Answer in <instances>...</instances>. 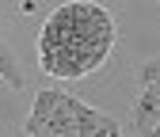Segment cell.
<instances>
[{"label":"cell","instance_id":"cell-1","mask_svg":"<svg viewBox=\"0 0 160 137\" xmlns=\"http://www.w3.org/2000/svg\"><path fill=\"white\" fill-rule=\"evenodd\" d=\"M65 114H69V122H72V137H118V133H126L111 114H99L88 103L72 99V95L65 99Z\"/></svg>","mask_w":160,"mask_h":137},{"label":"cell","instance_id":"cell-2","mask_svg":"<svg viewBox=\"0 0 160 137\" xmlns=\"http://www.w3.org/2000/svg\"><path fill=\"white\" fill-rule=\"evenodd\" d=\"M65 99H69V95L65 91H53V88L38 91L34 95V110H31L23 133H31V137H50V122L53 118H69V114H65Z\"/></svg>","mask_w":160,"mask_h":137},{"label":"cell","instance_id":"cell-3","mask_svg":"<svg viewBox=\"0 0 160 137\" xmlns=\"http://www.w3.org/2000/svg\"><path fill=\"white\" fill-rule=\"evenodd\" d=\"M0 76H4L12 88H23V72H19V61H15V53L4 46V38H0Z\"/></svg>","mask_w":160,"mask_h":137}]
</instances>
